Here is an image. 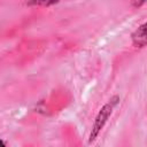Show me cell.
Segmentation results:
<instances>
[{
    "label": "cell",
    "instance_id": "cell-4",
    "mask_svg": "<svg viewBox=\"0 0 147 147\" xmlns=\"http://www.w3.org/2000/svg\"><path fill=\"white\" fill-rule=\"evenodd\" d=\"M146 0H132V5L134 7H140L142 3H145Z\"/></svg>",
    "mask_w": 147,
    "mask_h": 147
},
{
    "label": "cell",
    "instance_id": "cell-2",
    "mask_svg": "<svg viewBox=\"0 0 147 147\" xmlns=\"http://www.w3.org/2000/svg\"><path fill=\"white\" fill-rule=\"evenodd\" d=\"M132 40L136 46L144 47L146 45V24H142L132 34Z\"/></svg>",
    "mask_w": 147,
    "mask_h": 147
},
{
    "label": "cell",
    "instance_id": "cell-3",
    "mask_svg": "<svg viewBox=\"0 0 147 147\" xmlns=\"http://www.w3.org/2000/svg\"><path fill=\"white\" fill-rule=\"evenodd\" d=\"M59 0H30L29 5H38V6H51L56 3Z\"/></svg>",
    "mask_w": 147,
    "mask_h": 147
},
{
    "label": "cell",
    "instance_id": "cell-5",
    "mask_svg": "<svg viewBox=\"0 0 147 147\" xmlns=\"http://www.w3.org/2000/svg\"><path fill=\"white\" fill-rule=\"evenodd\" d=\"M3 146H6V144H5V142H3V141L0 139V147H3Z\"/></svg>",
    "mask_w": 147,
    "mask_h": 147
},
{
    "label": "cell",
    "instance_id": "cell-1",
    "mask_svg": "<svg viewBox=\"0 0 147 147\" xmlns=\"http://www.w3.org/2000/svg\"><path fill=\"white\" fill-rule=\"evenodd\" d=\"M117 100H118L117 96L113 98L107 105H105V106L101 108V110H100L99 114L96 115L95 121H94V124H93V127H92V132H91V134H90V144L94 141V139L98 137L99 132L102 130V127H103L105 124L107 123L109 116H110L111 113H113V108H114L115 105L117 103Z\"/></svg>",
    "mask_w": 147,
    "mask_h": 147
}]
</instances>
